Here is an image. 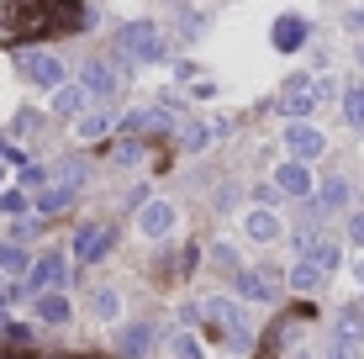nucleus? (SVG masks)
<instances>
[{"label": "nucleus", "mask_w": 364, "mask_h": 359, "mask_svg": "<svg viewBox=\"0 0 364 359\" xmlns=\"http://www.w3.org/2000/svg\"><path fill=\"white\" fill-rule=\"evenodd\" d=\"M211 259H217V269H232V275H237V254H232V249H217Z\"/></svg>", "instance_id": "nucleus-31"}, {"label": "nucleus", "mask_w": 364, "mask_h": 359, "mask_svg": "<svg viewBox=\"0 0 364 359\" xmlns=\"http://www.w3.org/2000/svg\"><path fill=\"white\" fill-rule=\"evenodd\" d=\"M16 64H21V74H27L32 85H43V90H58V85H64V58L48 53V48H32V53H21Z\"/></svg>", "instance_id": "nucleus-5"}, {"label": "nucleus", "mask_w": 364, "mask_h": 359, "mask_svg": "<svg viewBox=\"0 0 364 359\" xmlns=\"http://www.w3.org/2000/svg\"><path fill=\"white\" fill-rule=\"evenodd\" d=\"M169 354H174V359H200V338H196V333H174V338H169Z\"/></svg>", "instance_id": "nucleus-25"}, {"label": "nucleus", "mask_w": 364, "mask_h": 359, "mask_svg": "<svg viewBox=\"0 0 364 359\" xmlns=\"http://www.w3.org/2000/svg\"><path fill=\"white\" fill-rule=\"evenodd\" d=\"M117 48L132 64H159L164 58V32L154 21H127V27H117Z\"/></svg>", "instance_id": "nucleus-2"}, {"label": "nucleus", "mask_w": 364, "mask_h": 359, "mask_svg": "<svg viewBox=\"0 0 364 359\" xmlns=\"http://www.w3.org/2000/svg\"><path fill=\"white\" fill-rule=\"evenodd\" d=\"M85 101H90V90H85V85H58V95H53V117L80 122V117H85Z\"/></svg>", "instance_id": "nucleus-15"}, {"label": "nucleus", "mask_w": 364, "mask_h": 359, "mask_svg": "<svg viewBox=\"0 0 364 359\" xmlns=\"http://www.w3.org/2000/svg\"><path fill=\"white\" fill-rule=\"evenodd\" d=\"M364 343V301L343 306L338 312V328H333V359H354V349Z\"/></svg>", "instance_id": "nucleus-4"}, {"label": "nucleus", "mask_w": 364, "mask_h": 359, "mask_svg": "<svg viewBox=\"0 0 364 359\" xmlns=\"http://www.w3.org/2000/svg\"><path fill=\"white\" fill-rule=\"evenodd\" d=\"M90 312L100 317V323H117V317H122V296L111 291V286H100V291H90Z\"/></svg>", "instance_id": "nucleus-19"}, {"label": "nucleus", "mask_w": 364, "mask_h": 359, "mask_svg": "<svg viewBox=\"0 0 364 359\" xmlns=\"http://www.w3.org/2000/svg\"><path fill=\"white\" fill-rule=\"evenodd\" d=\"M80 85H85V90H90V101H111V95L122 90V69H111L106 58H95V64H85Z\"/></svg>", "instance_id": "nucleus-9"}, {"label": "nucleus", "mask_w": 364, "mask_h": 359, "mask_svg": "<svg viewBox=\"0 0 364 359\" xmlns=\"http://www.w3.org/2000/svg\"><path fill=\"white\" fill-rule=\"evenodd\" d=\"M269 43H274V53H296V48L306 43V21L301 16H280L274 32H269Z\"/></svg>", "instance_id": "nucleus-14"}, {"label": "nucleus", "mask_w": 364, "mask_h": 359, "mask_svg": "<svg viewBox=\"0 0 364 359\" xmlns=\"http://www.w3.org/2000/svg\"><path fill=\"white\" fill-rule=\"evenodd\" d=\"M74 132H80V138H106L111 132V111L100 106V111H85L80 122H74Z\"/></svg>", "instance_id": "nucleus-21"}, {"label": "nucleus", "mask_w": 364, "mask_h": 359, "mask_svg": "<svg viewBox=\"0 0 364 359\" xmlns=\"http://www.w3.org/2000/svg\"><path fill=\"white\" fill-rule=\"evenodd\" d=\"M343 201H348V180L343 175H328V180H322V191H317V217L322 212H338Z\"/></svg>", "instance_id": "nucleus-18"}, {"label": "nucleus", "mask_w": 364, "mask_h": 359, "mask_svg": "<svg viewBox=\"0 0 364 359\" xmlns=\"http://www.w3.org/2000/svg\"><path fill=\"white\" fill-rule=\"evenodd\" d=\"M27 195H21V191H11V195H0V212H27Z\"/></svg>", "instance_id": "nucleus-28"}, {"label": "nucleus", "mask_w": 364, "mask_h": 359, "mask_svg": "<svg viewBox=\"0 0 364 359\" xmlns=\"http://www.w3.org/2000/svg\"><path fill=\"white\" fill-rule=\"evenodd\" d=\"M348 243H359V249H364V212L348 217Z\"/></svg>", "instance_id": "nucleus-29"}, {"label": "nucleus", "mask_w": 364, "mask_h": 359, "mask_svg": "<svg viewBox=\"0 0 364 359\" xmlns=\"http://www.w3.org/2000/svg\"><path fill=\"white\" fill-rule=\"evenodd\" d=\"M0 6H6V0H0Z\"/></svg>", "instance_id": "nucleus-35"}, {"label": "nucleus", "mask_w": 364, "mask_h": 359, "mask_svg": "<svg viewBox=\"0 0 364 359\" xmlns=\"http://www.w3.org/2000/svg\"><path fill=\"white\" fill-rule=\"evenodd\" d=\"M37 317H43L48 328H64L69 317H74V306H69L64 291H48V296H37Z\"/></svg>", "instance_id": "nucleus-16"}, {"label": "nucleus", "mask_w": 364, "mask_h": 359, "mask_svg": "<svg viewBox=\"0 0 364 359\" xmlns=\"http://www.w3.org/2000/svg\"><path fill=\"white\" fill-rule=\"evenodd\" d=\"M243 227H248V238H254V243H274V238H280V217H274L269 206H254Z\"/></svg>", "instance_id": "nucleus-17"}, {"label": "nucleus", "mask_w": 364, "mask_h": 359, "mask_svg": "<svg viewBox=\"0 0 364 359\" xmlns=\"http://www.w3.org/2000/svg\"><path fill=\"white\" fill-rule=\"evenodd\" d=\"M53 286H69V264H64V254H43L37 264L27 269V280H21L16 291H27V296H48Z\"/></svg>", "instance_id": "nucleus-3"}, {"label": "nucleus", "mask_w": 364, "mask_h": 359, "mask_svg": "<svg viewBox=\"0 0 364 359\" xmlns=\"http://www.w3.org/2000/svg\"><path fill=\"white\" fill-rule=\"evenodd\" d=\"M317 101H322V95H317V80H291V85H285V95L274 101V111H280V117H291V122H301Z\"/></svg>", "instance_id": "nucleus-6"}, {"label": "nucleus", "mask_w": 364, "mask_h": 359, "mask_svg": "<svg viewBox=\"0 0 364 359\" xmlns=\"http://www.w3.org/2000/svg\"><path fill=\"white\" fill-rule=\"evenodd\" d=\"M74 191H80V164H69V169H64V180L48 185V191L37 195V212H64V206L74 201Z\"/></svg>", "instance_id": "nucleus-12"}, {"label": "nucleus", "mask_w": 364, "mask_h": 359, "mask_svg": "<svg viewBox=\"0 0 364 359\" xmlns=\"http://www.w3.org/2000/svg\"><path fill=\"white\" fill-rule=\"evenodd\" d=\"M359 301H364V296H359Z\"/></svg>", "instance_id": "nucleus-36"}, {"label": "nucleus", "mask_w": 364, "mask_h": 359, "mask_svg": "<svg viewBox=\"0 0 364 359\" xmlns=\"http://www.w3.org/2000/svg\"><path fill=\"white\" fill-rule=\"evenodd\" d=\"M206 143H211V127H196V122H191V127H180V148H191V154H200Z\"/></svg>", "instance_id": "nucleus-26"}, {"label": "nucleus", "mask_w": 364, "mask_h": 359, "mask_svg": "<svg viewBox=\"0 0 364 359\" xmlns=\"http://www.w3.org/2000/svg\"><path fill=\"white\" fill-rule=\"evenodd\" d=\"M111 238H117V232H111L106 222H85V227L74 232V259H80V264H95V259L111 249Z\"/></svg>", "instance_id": "nucleus-8"}, {"label": "nucleus", "mask_w": 364, "mask_h": 359, "mask_svg": "<svg viewBox=\"0 0 364 359\" xmlns=\"http://www.w3.org/2000/svg\"><path fill=\"white\" fill-rule=\"evenodd\" d=\"M322 280H328V275H322V269H317V264H311V259H301V264L291 269V286H296L301 296H306V291H317V286H322Z\"/></svg>", "instance_id": "nucleus-23"}, {"label": "nucleus", "mask_w": 364, "mask_h": 359, "mask_svg": "<svg viewBox=\"0 0 364 359\" xmlns=\"http://www.w3.org/2000/svg\"><path fill=\"white\" fill-rule=\"evenodd\" d=\"M343 117H348V127L364 132V85H359V80L343 90Z\"/></svg>", "instance_id": "nucleus-22"}, {"label": "nucleus", "mask_w": 364, "mask_h": 359, "mask_svg": "<svg viewBox=\"0 0 364 359\" xmlns=\"http://www.w3.org/2000/svg\"><path fill=\"white\" fill-rule=\"evenodd\" d=\"M285 148H291V159H301V164H311V159H322V148H328V138H322L311 122H291L285 127Z\"/></svg>", "instance_id": "nucleus-7"}, {"label": "nucleus", "mask_w": 364, "mask_h": 359, "mask_svg": "<svg viewBox=\"0 0 364 359\" xmlns=\"http://www.w3.org/2000/svg\"><path fill=\"white\" fill-rule=\"evenodd\" d=\"M306 259L322 269V275H333V269H338V243H328V238L311 243V238H306Z\"/></svg>", "instance_id": "nucleus-20"}, {"label": "nucleus", "mask_w": 364, "mask_h": 359, "mask_svg": "<svg viewBox=\"0 0 364 359\" xmlns=\"http://www.w3.org/2000/svg\"><path fill=\"white\" fill-rule=\"evenodd\" d=\"M0 269H16L21 275V269H32V264H27V254H21L16 243H0Z\"/></svg>", "instance_id": "nucleus-27"}, {"label": "nucleus", "mask_w": 364, "mask_h": 359, "mask_svg": "<svg viewBox=\"0 0 364 359\" xmlns=\"http://www.w3.org/2000/svg\"><path fill=\"white\" fill-rule=\"evenodd\" d=\"M174 222H180V212H174L169 201H148L143 212H137V232H143V238H164V232H174Z\"/></svg>", "instance_id": "nucleus-11"}, {"label": "nucleus", "mask_w": 364, "mask_h": 359, "mask_svg": "<svg viewBox=\"0 0 364 359\" xmlns=\"http://www.w3.org/2000/svg\"><path fill=\"white\" fill-rule=\"evenodd\" d=\"M148 343H154V328H148V323L122 333V354H132V359H137V354H148Z\"/></svg>", "instance_id": "nucleus-24"}, {"label": "nucleus", "mask_w": 364, "mask_h": 359, "mask_svg": "<svg viewBox=\"0 0 364 359\" xmlns=\"http://www.w3.org/2000/svg\"><path fill=\"white\" fill-rule=\"evenodd\" d=\"M291 359H311V354H291Z\"/></svg>", "instance_id": "nucleus-34"}, {"label": "nucleus", "mask_w": 364, "mask_h": 359, "mask_svg": "<svg viewBox=\"0 0 364 359\" xmlns=\"http://www.w3.org/2000/svg\"><path fill=\"white\" fill-rule=\"evenodd\" d=\"M274 191H285V195H311V175H306V164H301V159H285V164L274 169Z\"/></svg>", "instance_id": "nucleus-13"}, {"label": "nucleus", "mask_w": 364, "mask_h": 359, "mask_svg": "<svg viewBox=\"0 0 364 359\" xmlns=\"http://www.w3.org/2000/svg\"><path fill=\"white\" fill-rule=\"evenodd\" d=\"M232 291L243 296V301H274V291H280V280H274L269 269H237Z\"/></svg>", "instance_id": "nucleus-10"}, {"label": "nucleus", "mask_w": 364, "mask_h": 359, "mask_svg": "<svg viewBox=\"0 0 364 359\" xmlns=\"http://www.w3.org/2000/svg\"><path fill=\"white\" fill-rule=\"evenodd\" d=\"M43 180H48V169H37V164L21 169V185H43Z\"/></svg>", "instance_id": "nucleus-33"}, {"label": "nucleus", "mask_w": 364, "mask_h": 359, "mask_svg": "<svg viewBox=\"0 0 364 359\" xmlns=\"http://www.w3.org/2000/svg\"><path fill=\"white\" fill-rule=\"evenodd\" d=\"M6 338H11V343H21V349H27V343H32V328H21V323H11V328H6Z\"/></svg>", "instance_id": "nucleus-30"}, {"label": "nucleus", "mask_w": 364, "mask_h": 359, "mask_svg": "<svg viewBox=\"0 0 364 359\" xmlns=\"http://www.w3.org/2000/svg\"><path fill=\"white\" fill-rule=\"evenodd\" d=\"M32 127H37V111H16V132H21V138H27Z\"/></svg>", "instance_id": "nucleus-32"}, {"label": "nucleus", "mask_w": 364, "mask_h": 359, "mask_svg": "<svg viewBox=\"0 0 364 359\" xmlns=\"http://www.w3.org/2000/svg\"><path fill=\"white\" fill-rule=\"evenodd\" d=\"M16 6V32L21 43L32 37H53V32H80L90 21L85 0H11Z\"/></svg>", "instance_id": "nucleus-1"}]
</instances>
